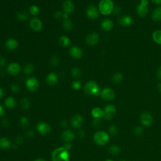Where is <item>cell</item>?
Segmentation results:
<instances>
[{"mask_svg":"<svg viewBox=\"0 0 161 161\" xmlns=\"http://www.w3.org/2000/svg\"><path fill=\"white\" fill-rule=\"evenodd\" d=\"M133 23V18L130 15H125L120 17L118 19V23L123 26V27H127L130 26Z\"/></svg>","mask_w":161,"mask_h":161,"instance_id":"10","label":"cell"},{"mask_svg":"<svg viewBox=\"0 0 161 161\" xmlns=\"http://www.w3.org/2000/svg\"><path fill=\"white\" fill-rule=\"evenodd\" d=\"M9 120L7 118H4L2 122V124L4 126H8L9 125Z\"/></svg>","mask_w":161,"mask_h":161,"instance_id":"47","label":"cell"},{"mask_svg":"<svg viewBox=\"0 0 161 161\" xmlns=\"http://www.w3.org/2000/svg\"><path fill=\"white\" fill-rule=\"evenodd\" d=\"M3 96V91L1 88H0V99L2 98Z\"/></svg>","mask_w":161,"mask_h":161,"instance_id":"57","label":"cell"},{"mask_svg":"<svg viewBox=\"0 0 161 161\" xmlns=\"http://www.w3.org/2000/svg\"><path fill=\"white\" fill-rule=\"evenodd\" d=\"M136 12L140 18L145 17L149 12V5H144L139 3L136 8Z\"/></svg>","mask_w":161,"mask_h":161,"instance_id":"12","label":"cell"},{"mask_svg":"<svg viewBox=\"0 0 161 161\" xmlns=\"http://www.w3.org/2000/svg\"><path fill=\"white\" fill-rule=\"evenodd\" d=\"M33 68H34V67H33V64H29L26 65L24 68V72L25 73V74H30L33 71Z\"/></svg>","mask_w":161,"mask_h":161,"instance_id":"38","label":"cell"},{"mask_svg":"<svg viewBox=\"0 0 161 161\" xmlns=\"http://www.w3.org/2000/svg\"><path fill=\"white\" fill-rule=\"evenodd\" d=\"M71 147H72V146H71V144L70 143H66L64 145V148L68 150H70L71 149Z\"/></svg>","mask_w":161,"mask_h":161,"instance_id":"51","label":"cell"},{"mask_svg":"<svg viewBox=\"0 0 161 161\" xmlns=\"http://www.w3.org/2000/svg\"><path fill=\"white\" fill-rule=\"evenodd\" d=\"M30 28L35 32H39L42 29V23L37 18H32L30 22Z\"/></svg>","mask_w":161,"mask_h":161,"instance_id":"15","label":"cell"},{"mask_svg":"<svg viewBox=\"0 0 161 161\" xmlns=\"http://www.w3.org/2000/svg\"><path fill=\"white\" fill-rule=\"evenodd\" d=\"M79 135L80 137H84L85 134H84V132L83 131H80L79 133Z\"/></svg>","mask_w":161,"mask_h":161,"instance_id":"56","label":"cell"},{"mask_svg":"<svg viewBox=\"0 0 161 161\" xmlns=\"http://www.w3.org/2000/svg\"><path fill=\"white\" fill-rule=\"evenodd\" d=\"M158 90L161 93V83L158 84Z\"/></svg>","mask_w":161,"mask_h":161,"instance_id":"58","label":"cell"},{"mask_svg":"<svg viewBox=\"0 0 161 161\" xmlns=\"http://www.w3.org/2000/svg\"><path fill=\"white\" fill-rule=\"evenodd\" d=\"M105 161H113V160H111V159H107V160H106Z\"/></svg>","mask_w":161,"mask_h":161,"instance_id":"60","label":"cell"},{"mask_svg":"<svg viewBox=\"0 0 161 161\" xmlns=\"http://www.w3.org/2000/svg\"><path fill=\"white\" fill-rule=\"evenodd\" d=\"M93 139L97 145L103 146L108 143L110 140V135L105 132L99 131L94 135Z\"/></svg>","mask_w":161,"mask_h":161,"instance_id":"4","label":"cell"},{"mask_svg":"<svg viewBox=\"0 0 161 161\" xmlns=\"http://www.w3.org/2000/svg\"><path fill=\"white\" fill-rule=\"evenodd\" d=\"M121 150L120 148L116 145H113L111 147H110L109 148V152L112 154V155H117L120 152Z\"/></svg>","mask_w":161,"mask_h":161,"instance_id":"34","label":"cell"},{"mask_svg":"<svg viewBox=\"0 0 161 161\" xmlns=\"http://www.w3.org/2000/svg\"><path fill=\"white\" fill-rule=\"evenodd\" d=\"M34 161H45V160L43 159H37L35 160Z\"/></svg>","mask_w":161,"mask_h":161,"instance_id":"59","label":"cell"},{"mask_svg":"<svg viewBox=\"0 0 161 161\" xmlns=\"http://www.w3.org/2000/svg\"><path fill=\"white\" fill-rule=\"evenodd\" d=\"M5 47L10 50H14L18 47V42L14 38H9L5 42Z\"/></svg>","mask_w":161,"mask_h":161,"instance_id":"21","label":"cell"},{"mask_svg":"<svg viewBox=\"0 0 161 161\" xmlns=\"http://www.w3.org/2000/svg\"><path fill=\"white\" fill-rule=\"evenodd\" d=\"M62 18H63L64 20L68 19V18H69V14H68V13H63V16H62Z\"/></svg>","mask_w":161,"mask_h":161,"instance_id":"55","label":"cell"},{"mask_svg":"<svg viewBox=\"0 0 161 161\" xmlns=\"http://www.w3.org/2000/svg\"><path fill=\"white\" fill-rule=\"evenodd\" d=\"M143 132H144V129L142 127H141V126H137L135 129V130H134V133H135V135L137 136L142 135Z\"/></svg>","mask_w":161,"mask_h":161,"instance_id":"41","label":"cell"},{"mask_svg":"<svg viewBox=\"0 0 161 161\" xmlns=\"http://www.w3.org/2000/svg\"><path fill=\"white\" fill-rule=\"evenodd\" d=\"M5 113V110H4V108L3 107L0 105V117H2V116H3Z\"/></svg>","mask_w":161,"mask_h":161,"instance_id":"53","label":"cell"},{"mask_svg":"<svg viewBox=\"0 0 161 161\" xmlns=\"http://www.w3.org/2000/svg\"><path fill=\"white\" fill-rule=\"evenodd\" d=\"M114 26V23L109 18H105L101 22V27L105 32L111 31Z\"/></svg>","mask_w":161,"mask_h":161,"instance_id":"18","label":"cell"},{"mask_svg":"<svg viewBox=\"0 0 161 161\" xmlns=\"http://www.w3.org/2000/svg\"><path fill=\"white\" fill-rule=\"evenodd\" d=\"M75 138V135L71 130H65L61 134V138L66 143H70Z\"/></svg>","mask_w":161,"mask_h":161,"instance_id":"17","label":"cell"},{"mask_svg":"<svg viewBox=\"0 0 161 161\" xmlns=\"http://www.w3.org/2000/svg\"><path fill=\"white\" fill-rule=\"evenodd\" d=\"M140 122L144 126H149L153 122V117L149 112H144L140 115Z\"/></svg>","mask_w":161,"mask_h":161,"instance_id":"9","label":"cell"},{"mask_svg":"<svg viewBox=\"0 0 161 161\" xmlns=\"http://www.w3.org/2000/svg\"><path fill=\"white\" fill-rule=\"evenodd\" d=\"M59 62V57L57 56H53L50 60V63L53 66H56L58 65Z\"/></svg>","mask_w":161,"mask_h":161,"instance_id":"40","label":"cell"},{"mask_svg":"<svg viewBox=\"0 0 161 161\" xmlns=\"http://www.w3.org/2000/svg\"><path fill=\"white\" fill-rule=\"evenodd\" d=\"M62 25H63V27L65 30H71L72 29L73 23H72L71 20H69V19H66V20H64Z\"/></svg>","mask_w":161,"mask_h":161,"instance_id":"31","label":"cell"},{"mask_svg":"<svg viewBox=\"0 0 161 161\" xmlns=\"http://www.w3.org/2000/svg\"><path fill=\"white\" fill-rule=\"evenodd\" d=\"M91 115L95 119H100L103 116V110L98 107L93 108L91 111Z\"/></svg>","mask_w":161,"mask_h":161,"instance_id":"24","label":"cell"},{"mask_svg":"<svg viewBox=\"0 0 161 161\" xmlns=\"http://www.w3.org/2000/svg\"><path fill=\"white\" fill-rule=\"evenodd\" d=\"M63 16V13L61 12V11H56L55 13V14H54V17L56 19H59L60 18H62Z\"/></svg>","mask_w":161,"mask_h":161,"instance_id":"46","label":"cell"},{"mask_svg":"<svg viewBox=\"0 0 161 161\" xmlns=\"http://www.w3.org/2000/svg\"><path fill=\"white\" fill-rule=\"evenodd\" d=\"M37 130L42 135H46L50 132L51 127L49 124L45 122H40L37 125Z\"/></svg>","mask_w":161,"mask_h":161,"instance_id":"13","label":"cell"},{"mask_svg":"<svg viewBox=\"0 0 161 161\" xmlns=\"http://www.w3.org/2000/svg\"><path fill=\"white\" fill-rule=\"evenodd\" d=\"M100 91L99 85L94 80H90L84 86V93L87 95L96 96L99 95Z\"/></svg>","mask_w":161,"mask_h":161,"instance_id":"3","label":"cell"},{"mask_svg":"<svg viewBox=\"0 0 161 161\" xmlns=\"http://www.w3.org/2000/svg\"><path fill=\"white\" fill-rule=\"evenodd\" d=\"M63 8L64 13L71 14L74 11V4L71 0H65L63 3Z\"/></svg>","mask_w":161,"mask_h":161,"instance_id":"20","label":"cell"},{"mask_svg":"<svg viewBox=\"0 0 161 161\" xmlns=\"http://www.w3.org/2000/svg\"><path fill=\"white\" fill-rule=\"evenodd\" d=\"M114 3L112 0H101L98 5V10L102 15L107 16L113 13Z\"/></svg>","mask_w":161,"mask_h":161,"instance_id":"1","label":"cell"},{"mask_svg":"<svg viewBox=\"0 0 161 161\" xmlns=\"http://www.w3.org/2000/svg\"><path fill=\"white\" fill-rule=\"evenodd\" d=\"M20 125L22 128H28L30 125V121L26 117H22L20 120Z\"/></svg>","mask_w":161,"mask_h":161,"instance_id":"32","label":"cell"},{"mask_svg":"<svg viewBox=\"0 0 161 161\" xmlns=\"http://www.w3.org/2000/svg\"><path fill=\"white\" fill-rule=\"evenodd\" d=\"M120 161H127V160H120Z\"/></svg>","mask_w":161,"mask_h":161,"instance_id":"61","label":"cell"},{"mask_svg":"<svg viewBox=\"0 0 161 161\" xmlns=\"http://www.w3.org/2000/svg\"><path fill=\"white\" fill-rule=\"evenodd\" d=\"M29 11L32 15L36 16L39 13V8L36 5H32L30 6Z\"/></svg>","mask_w":161,"mask_h":161,"instance_id":"36","label":"cell"},{"mask_svg":"<svg viewBox=\"0 0 161 161\" xmlns=\"http://www.w3.org/2000/svg\"><path fill=\"white\" fill-rule=\"evenodd\" d=\"M156 76L159 79L161 80V66H160L157 69V72H156Z\"/></svg>","mask_w":161,"mask_h":161,"instance_id":"48","label":"cell"},{"mask_svg":"<svg viewBox=\"0 0 161 161\" xmlns=\"http://www.w3.org/2000/svg\"><path fill=\"white\" fill-rule=\"evenodd\" d=\"M23 142V138L21 136H18L15 139V142L17 145L22 144Z\"/></svg>","mask_w":161,"mask_h":161,"instance_id":"45","label":"cell"},{"mask_svg":"<svg viewBox=\"0 0 161 161\" xmlns=\"http://www.w3.org/2000/svg\"><path fill=\"white\" fill-rule=\"evenodd\" d=\"M86 15L91 20H95L99 16V10L95 5H91L86 8Z\"/></svg>","mask_w":161,"mask_h":161,"instance_id":"8","label":"cell"},{"mask_svg":"<svg viewBox=\"0 0 161 161\" xmlns=\"http://www.w3.org/2000/svg\"><path fill=\"white\" fill-rule=\"evenodd\" d=\"M71 75L74 78H78L81 75V72L79 68H74L71 70Z\"/></svg>","mask_w":161,"mask_h":161,"instance_id":"35","label":"cell"},{"mask_svg":"<svg viewBox=\"0 0 161 161\" xmlns=\"http://www.w3.org/2000/svg\"><path fill=\"white\" fill-rule=\"evenodd\" d=\"M6 107H7L9 109H13L16 106V101L15 98L13 97H8V98H6L5 102Z\"/></svg>","mask_w":161,"mask_h":161,"instance_id":"28","label":"cell"},{"mask_svg":"<svg viewBox=\"0 0 161 161\" xmlns=\"http://www.w3.org/2000/svg\"><path fill=\"white\" fill-rule=\"evenodd\" d=\"M52 161H69V153L64 147H59L52 154Z\"/></svg>","mask_w":161,"mask_h":161,"instance_id":"2","label":"cell"},{"mask_svg":"<svg viewBox=\"0 0 161 161\" xmlns=\"http://www.w3.org/2000/svg\"><path fill=\"white\" fill-rule=\"evenodd\" d=\"M83 123V118L81 115H76L74 116L71 121L72 126L74 129H79Z\"/></svg>","mask_w":161,"mask_h":161,"instance_id":"16","label":"cell"},{"mask_svg":"<svg viewBox=\"0 0 161 161\" xmlns=\"http://www.w3.org/2000/svg\"><path fill=\"white\" fill-rule=\"evenodd\" d=\"M17 18L20 21H25L28 19L29 15L26 11H19L17 13Z\"/></svg>","mask_w":161,"mask_h":161,"instance_id":"30","label":"cell"},{"mask_svg":"<svg viewBox=\"0 0 161 161\" xmlns=\"http://www.w3.org/2000/svg\"><path fill=\"white\" fill-rule=\"evenodd\" d=\"M59 44L61 45L64 47H68L71 44V40L70 38L67 36H62L59 38Z\"/></svg>","mask_w":161,"mask_h":161,"instance_id":"29","label":"cell"},{"mask_svg":"<svg viewBox=\"0 0 161 161\" xmlns=\"http://www.w3.org/2000/svg\"><path fill=\"white\" fill-rule=\"evenodd\" d=\"M123 79V76L122 74L120 72H117L113 75L111 80H112V82L114 84H118L122 81Z\"/></svg>","mask_w":161,"mask_h":161,"instance_id":"27","label":"cell"},{"mask_svg":"<svg viewBox=\"0 0 161 161\" xmlns=\"http://www.w3.org/2000/svg\"><path fill=\"white\" fill-rule=\"evenodd\" d=\"M26 87L29 91L30 92L36 91L39 86L38 80L34 77H30L26 80Z\"/></svg>","mask_w":161,"mask_h":161,"instance_id":"7","label":"cell"},{"mask_svg":"<svg viewBox=\"0 0 161 161\" xmlns=\"http://www.w3.org/2000/svg\"><path fill=\"white\" fill-rule=\"evenodd\" d=\"M69 53H70V55L73 58L76 59H80L83 55V50L77 46H74L71 47L69 50Z\"/></svg>","mask_w":161,"mask_h":161,"instance_id":"19","label":"cell"},{"mask_svg":"<svg viewBox=\"0 0 161 161\" xmlns=\"http://www.w3.org/2000/svg\"><path fill=\"white\" fill-rule=\"evenodd\" d=\"M72 87L74 90H79L80 88H81V83L79 80H75L72 84Z\"/></svg>","mask_w":161,"mask_h":161,"instance_id":"39","label":"cell"},{"mask_svg":"<svg viewBox=\"0 0 161 161\" xmlns=\"http://www.w3.org/2000/svg\"><path fill=\"white\" fill-rule=\"evenodd\" d=\"M99 95L105 101H111L115 98L116 95L113 90L110 88H105L101 90Z\"/></svg>","mask_w":161,"mask_h":161,"instance_id":"6","label":"cell"},{"mask_svg":"<svg viewBox=\"0 0 161 161\" xmlns=\"http://www.w3.org/2000/svg\"><path fill=\"white\" fill-rule=\"evenodd\" d=\"M99 40V35L96 32H92L86 37V44L90 45L93 46L96 45Z\"/></svg>","mask_w":161,"mask_h":161,"instance_id":"11","label":"cell"},{"mask_svg":"<svg viewBox=\"0 0 161 161\" xmlns=\"http://www.w3.org/2000/svg\"><path fill=\"white\" fill-rule=\"evenodd\" d=\"M26 134L29 137H33V136H34V132H33L32 130H29L26 133Z\"/></svg>","mask_w":161,"mask_h":161,"instance_id":"50","label":"cell"},{"mask_svg":"<svg viewBox=\"0 0 161 161\" xmlns=\"http://www.w3.org/2000/svg\"><path fill=\"white\" fill-rule=\"evenodd\" d=\"M93 126L95 128H98L101 125H102V121L100 119H95L92 122Z\"/></svg>","mask_w":161,"mask_h":161,"instance_id":"42","label":"cell"},{"mask_svg":"<svg viewBox=\"0 0 161 161\" xmlns=\"http://www.w3.org/2000/svg\"><path fill=\"white\" fill-rule=\"evenodd\" d=\"M11 145V143L8 138L6 137L0 138V148L3 149H6L10 148Z\"/></svg>","mask_w":161,"mask_h":161,"instance_id":"25","label":"cell"},{"mask_svg":"<svg viewBox=\"0 0 161 161\" xmlns=\"http://www.w3.org/2000/svg\"><path fill=\"white\" fill-rule=\"evenodd\" d=\"M20 86L17 84H12L11 86V90L14 93H18L20 91Z\"/></svg>","mask_w":161,"mask_h":161,"instance_id":"43","label":"cell"},{"mask_svg":"<svg viewBox=\"0 0 161 161\" xmlns=\"http://www.w3.org/2000/svg\"><path fill=\"white\" fill-rule=\"evenodd\" d=\"M121 11H122V9H121V8L119 7V6H116V7L114 8L113 13L115 15H118L121 13Z\"/></svg>","mask_w":161,"mask_h":161,"instance_id":"44","label":"cell"},{"mask_svg":"<svg viewBox=\"0 0 161 161\" xmlns=\"http://www.w3.org/2000/svg\"><path fill=\"white\" fill-rule=\"evenodd\" d=\"M117 113V108L115 105L112 104L107 105L103 110V117L107 120H111Z\"/></svg>","mask_w":161,"mask_h":161,"instance_id":"5","label":"cell"},{"mask_svg":"<svg viewBox=\"0 0 161 161\" xmlns=\"http://www.w3.org/2000/svg\"><path fill=\"white\" fill-rule=\"evenodd\" d=\"M5 64H6V59L3 57L0 56V67L4 66Z\"/></svg>","mask_w":161,"mask_h":161,"instance_id":"49","label":"cell"},{"mask_svg":"<svg viewBox=\"0 0 161 161\" xmlns=\"http://www.w3.org/2000/svg\"><path fill=\"white\" fill-rule=\"evenodd\" d=\"M58 81V76L55 73H50L46 77V82L49 85L56 84Z\"/></svg>","mask_w":161,"mask_h":161,"instance_id":"22","label":"cell"},{"mask_svg":"<svg viewBox=\"0 0 161 161\" xmlns=\"http://www.w3.org/2000/svg\"><path fill=\"white\" fill-rule=\"evenodd\" d=\"M20 105H21V107L23 110H28L30 108V101L26 98H24L22 99L21 102H20Z\"/></svg>","mask_w":161,"mask_h":161,"instance_id":"33","label":"cell"},{"mask_svg":"<svg viewBox=\"0 0 161 161\" xmlns=\"http://www.w3.org/2000/svg\"><path fill=\"white\" fill-rule=\"evenodd\" d=\"M60 126H61L62 127H66L67 126V125H68V122H66V120H62L61 122H60Z\"/></svg>","mask_w":161,"mask_h":161,"instance_id":"52","label":"cell"},{"mask_svg":"<svg viewBox=\"0 0 161 161\" xmlns=\"http://www.w3.org/2000/svg\"><path fill=\"white\" fill-rule=\"evenodd\" d=\"M152 39L156 44L161 45V30H156L152 33Z\"/></svg>","mask_w":161,"mask_h":161,"instance_id":"26","label":"cell"},{"mask_svg":"<svg viewBox=\"0 0 161 161\" xmlns=\"http://www.w3.org/2000/svg\"><path fill=\"white\" fill-rule=\"evenodd\" d=\"M20 71H21V67L18 63L13 62L8 65L7 71L11 75H17L20 73Z\"/></svg>","mask_w":161,"mask_h":161,"instance_id":"14","label":"cell"},{"mask_svg":"<svg viewBox=\"0 0 161 161\" xmlns=\"http://www.w3.org/2000/svg\"><path fill=\"white\" fill-rule=\"evenodd\" d=\"M152 19L154 22L161 21V6H158L152 11Z\"/></svg>","mask_w":161,"mask_h":161,"instance_id":"23","label":"cell"},{"mask_svg":"<svg viewBox=\"0 0 161 161\" xmlns=\"http://www.w3.org/2000/svg\"><path fill=\"white\" fill-rule=\"evenodd\" d=\"M151 2L153 3L156 4V5H161V0H151Z\"/></svg>","mask_w":161,"mask_h":161,"instance_id":"54","label":"cell"},{"mask_svg":"<svg viewBox=\"0 0 161 161\" xmlns=\"http://www.w3.org/2000/svg\"><path fill=\"white\" fill-rule=\"evenodd\" d=\"M109 132L113 136H116L118 133V129L116 125H111L109 128Z\"/></svg>","mask_w":161,"mask_h":161,"instance_id":"37","label":"cell"}]
</instances>
